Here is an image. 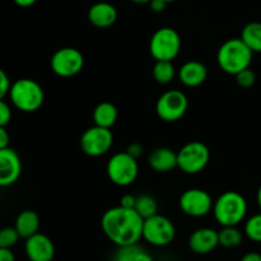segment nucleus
I'll return each instance as SVG.
<instances>
[{
	"instance_id": "9d476101",
	"label": "nucleus",
	"mask_w": 261,
	"mask_h": 261,
	"mask_svg": "<svg viewBox=\"0 0 261 261\" xmlns=\"http://www.w3.org/2000/svg\"><path fill=\"white\" fill-rule=\"evenodd\" d=\"M79 144L83 153L89 157H101L112 148L114 134L111 129L93 125L82 134Z\"/></svg>"
},
{
	"instance_id": "39448f33",
	"label": "nucleus",
	"mask_w": 261,
	"mask_h": 261,
	"mask_svg": "<svg viewBox=\"0 0 261 261\" xmlns=\"http://www.w3.org/2000/svg\"><path fill=\"white\" fill-rule=\"evenodd\" d=\"M106 171L112 184L125 188L137 180L139 175V165L137 158L132 157L127 152H121L110 158Z\"/></svg>"
},
{
	"instance_id": "9b49d317",
	"label": "nucleus",
	"mask_w": 261,
	"mask_h": 261,
	"mask_svg": "<svg viewBox=\"0 0 261 261\" xmlns=\"http://www.w3.org/2000/svg\"><path fill=\"white\" fill-rule=\"evenodd\" d=\"M50 66L56 75L70 78L82 71L84 66V56L75 47L59 48L51 58Z\"/></svg>"
},
{
	"instance_id": "2f4dec72",
	"label": "nucleus",
	"mask_w": 261,
	"mask_h": 261,
	"mask_svg": "<svg viewBox=\"0 0 261 261\" xmlns=\"http://www.w3.org/2000/svg\"><path fill=\"white\" fill-rule=\"evenodd\" d=\"M135 200H137V196L132 195V194H126V195L121 196V199H120V205L124 206V208H134Z\"/></svg>"
},
{
	"instance_id": "4468645a",
	"label": "nucleus",
	"mask_w": 261,
	"mask_h": 261,
	"mask_svg": "<svg viewBox=\"0 0 261 261\" xmlns=\"http://www.w3.org/2000/svg\"><path fill=\"white\" fill-rule=\"evenodd\" d=\"M20 172L22 162L18 153L9 147L0 149V188H7L17 182Z\"/></svg>"
},
{
	"instance_id": "f8f14e48",
	"label": "nucleus",
	"mask_w": 261,
	"mask_h": 261,
	"mask_svg": "<svg viewBox=\"0 0 261 261\" xmlns=\"http://www.w3.org/2000/svg\"><path fill=\"white\" fill-rule=\"evenodd\" d=\"M213 199L203 189H189L180 196L178 205L182 213L193 218H200L213 211Z\"/></svg>"
},
{
	"instance_id": "72a5a7b5",
	"label": "nucleus",
	"mask_w": 261,
	"mask_h": 261,
	"mask_svg": "<svg viewBox=\"0 0 261 261\" xmlns=\"http://www.w3.org/2000/svg\"><path fill=\"white\" fill-rule=\"evenodd\" d=\"M149 7L153 12L161 13L166 9V7H167V3H165L163 0H150Z\"/></svg>"
},
{
	"instance_id": "c85d7f7f",
	"label": "nucleus",
	"mask_w": 261,
	"mask_h": 261,
	"mask_svg": "<svg viewBox=\"0 0 261 261\" xmlns=\"http://www.w3.org/2000/svg\"><path fill=\"white\" fill-rule=\"evenodd\" d=\"M10 120H12V109L4 99H0V126H7Z\"/></svg>"
},
{
	"instance_id": "dca6fc26",
	"label": "nucleus",
	"mask_w": 261,
	"mask_h": 261,
	"mask_svg": "<svg viewBox=\"0 0 261 261\" xmlns=\"http://www.w3.org/2000/svg\"><path fill=\"white\" fill-rule=\"evenodd\" d=\"M177 76L185 87H199L208 78V69L201 61L190 60L180 66Z\"/></svg>"
},
{
	"instance_id": "e433bc0d",
	"label": "nucleus",
	"mask_w": 261,
	"mask_h": 261,
	"mask_svg": "<svg viewBox=\"0 0 261 261\" xmlns=\"http://www.w3.org/2000/svg\"><path fill=\"white\" fill-rule=\"evenodd\" d=\"M135 261H153V257L149 252H147L145 250L140 249L139 252H138V255H137V260Z\"/></svg>"
},
{
	"instance_id": "c9c22d12",
	"label": "nucleus",
	"mask_w": 261,
	"mask_h": 261,
	"mask_svg": "<svg viewBox=\"0 0 261 261\" xmlns=\"http://www.w3.org/2000/svg\"><path fill=\"white\" fill-rule=\"evenodd\" d=\"M240 261H261V252H247L241 257Z\"/></svg>"
},
{
	"instance_id": "a211bd4d",
	"label": "nucleus",
	"mask_w": 261,
	"mask_h": 261,
	"mask_svg": "<svg viewBox=\"0 0 261 261\" xmlns=\"http://www.w3.org/2000/svg\"><path fill=\"white\" fill-rule=\"evenodd\" d=\"M149 166L153 171L167 173L177 168V153L166 147H160L149 155Z\"/></svg>"
},
{
	"instance_id": "7c9ffc66",
	"label": "nucleus",
	"mask_w": 261,
	"mask_h": 261,
	"mask_svg": "<svg viewBox=\"0 0 261 261\" xmlns=\"http://www.w3.org/2000/svg\"><path fill=\"white\" fill-rule=\"evenodd\" d=\"M126 152L129 153V154L132 155V157L137 158V160H138V158H139L140 155L143 154L142 144H139V143H132V144H130L129 147H127Z\"/></svg>"
},
{
	"instance_id": "473e14b6",
	"label": "nucleus",
	"mask_w": 261,
	"mask_h": 261,
	"mask_svg": "<svg viewBox=\"0 0 261 261\" xmlns=\"http://www.w3.org/2000/svg\"><path fill=\"white\" fill-rule=\"evenodd\" d=\"M9 133L5 129V126H0V149H4V148L9 147Z\"/></svg>"
},
{
	"instance_id": "6e6552de",
	"label": "nucleus",
	"mask_w": 261,
	"mask_h": 261,
	"mask_svg": "<svg viewBox=\"0 0 261 261\" xmlns=\"http://www.w3.org/2000/svg\"><path fill=\"white\" fill-rule=\"evenodd\" d=\"M175 224L167 217L157 213L149 218L144 219L142 239H144L152 246H167L175 240Z\"/></svg>"
},
{
	"instance_id": "c756f323",
	"label": "nucleus",
	"mask_w": 261,
	"mask_h": 261,
	"mask_svg": "<svg viewBox=\"0 0 261 261\" xmlns=\"http://www.w3.org/2000/svg\"><path fill=\"white\" fill-rule=\"evenodd\" d=\"M10 86H12V83H10L9 76L5 73L4 69L0 68V99H4L8 96Z\"/></svg>"
},
{
	"instance_id": "5701e85b",
	"label": "nucleus",
	"mask_w": 261,
	"mask_h": 261,
	"mask_svg": "<svg viewBox=\"0 0 261 261\" xmlns=\"http://www.w3.org/2000/svg\"><path fill=\"white\" fill-rule=\"evenodd\" d=\"M219 245L226 249H236L244 241V234L237 228V226L223 227L218 231Z\"/></svg>"
},
{
	"instance_id": "bb28decb",
	"label": "nucleus",
	"mask_w": 261,
	"mask_h": 261,
	"mask_svg": "<svg viewBox=\"0 0 261 261\" xmlns=\"http://www.w3.org/2000/svg\"><path fill=\"white\" fill-rule=\"evenodd\" d=\"M140 247L137 245H127V246H119L111 261H135Z\"/></svg>"
},
{
	"instance_id": "aec40b11",
	"label": "nucleus",
	"mask_w": 261,
	"mask_h": 261,
	"mask_svg": "<svg viewBox=\"0 0 261 261\" xmlns=\"http://www.w3.org/2000/svg\"><path fill=\"white\" fill-rule=\"evenodd\" d=\"M117 117H119V111L111 102H101L93 110L94 125H98V126L111 129L116 124Z\"/></svg>"
},
{
	"instance_id": "423d86ee",
	"label": "nucleus",
	"mask_w": 261,
	"mask_h": 261,
	"mask_svg": "<svg viewBox=\"0 0 261 261\" xmlns=\"http://www.w3.org/2000/svg\"><path fill=\"white\" fill-rule=\"evenodd\" d=\"M181 37L172 27H162L153 33L149 42L150 55L155 61L170 60L177 58L181 50Z\"/></svg>"
},
{
	"instance_id": "0eeeda50",
	"label": "nucleus",
	"mask_w": 261,
	"mask_h": 261,
	"mask_svg": "<svg viewBox=\"0 0 261 261\" xmlns=\"http://www.w3.org/2000/svg\"><path fill=\"white\" fill-rule=\"evenodd\" d=\"M211 150L199 140L189 142L177 152V167L188 175H196L208 166Z\"/></svg>"
},
{
	"instance_id": "393cba45",
	"label": "nucleus",
	"mask_w": 261,
	"mask_h": 261,
	"mask_svg": "<svg viewBox=\"0 0 261 261\" xmlns=\"http://www.w3.org/2000/svg\"><path fill=\"white\" fill-rule=\"evenodd\" d=\"M245 234L251 241L261 244V213L247 219L245 224Z\"/></svg>"
},
{
	"instance_id": "ea45409f",
	"label": "nucleus",
	"mask_w": 261,
	"mask_h": 261,
	"mask_svg": "<svg viewBox=\"0 0 261 261\" xmlns=\"http://www.w3.org/2000/svg\"><path fill=\"white\" fill-rule=\"evenodd\" d=\"M257 204H259V208L261 211V186L259 188V190H257Z\"/></svg>"
},
{
	"instance_id": "58836bf2",
	"label": "nucleus",
	"mask_w": 261,
	"mask_h": 261,
	"mask_svg": "<svg viewBox=\"0 0 261 261\" xmlns=\"http://www.w3.org/2000/svg\"><path fill=\"white\" fill-rule=\"evenodd\" d=\"M130 2L135 3V4H149L150 0H130Z\"/></svg>"
},
{
	"instance_id": "b1692460",
	"label": "nucleus",
	"mask_w": 261,
	"mask_h": 261,
	"mask_svg": "<svg viewBox=\"0 0 261 261\" xmlns=\"http://www.w3.org/2000/svg\"><path fill=\"white\" fill-rule=\"evenodd\" d=\"M134 209L143 219H147L158 213V203L153 196L144 194V195L137 196Z\"/></svg>"
},
{
	"instance_id": "f03ea898",
	"label": "nucleus",
	"mask_w": 261,
	"mask_h": 261,
	"mask_svg": "<svg viewBox=\"0 0 261 261\" xmlns=\"http://www.w3.org/2000/svg\"><path fill=\"white\" fill-rule=\"evenodd\" d=\"M254 53L240 38H229L221 45L217 53L218 66L227 74L236 75L244 69L250 68Z\"/></svg>"
},
{
	"instance_id": "20e7f679",
	"label": "nucleus",
	"mask_w": 261,
	"mask_h": 261,
	"mask_svg": "<svg viewBox=\"0 0 261 261\" xmlns=\"http://www.w3.org/2000/svg\"><path fill=\"white\" fill-rule=\"evenodd\" d=\"M213 214L222 227L239 226L247 214V201L237 191H226L213 204Z\"/></svg>"
},
{
	"instance_id": "4c0bfd02",
	"label": "nucleus",
	"mask_w": 261,
	"mask_h": 261,
	"mask_svg": "<svg viewBox=\"0 0 261 261\" xmlns=\"http://www.w3.org/2000/svg\"><path fill=\"white\" fill-rule=\"evenodd\" d=\"M13 2H14L15 4L20 8H30V7H32V5L35 4L37 0H13Z\"/></svg>"
},
{
	"instance_id": "f257e3e1",
	"label": "nucleus",
	"mask_w": 261,
	"mask_h": 261,
	"mask_svg": "<svg viewBox=\"0 0 261 261\" xmlns=\"http://www.w3.org/2000/svg\"><path fill=\"white\" fill-rule=\"evenodd\" d=\"M144 219L134 208L114 206L103 213L101 227L105 236L119 246L137 245L143 234Z\"/></svg>"
},
{
	"instance_id": "a19ab883",
	"label": "nucleus",
	"mask_w": 261,
	"mask_h": 261,
	"mask_svg": "<svg viewBox=\"0 0 261 261\" xmlns=\"http://www.w3.org/2000/svg\"><path fill=\"white\" fill-rule=\"evenodd\" d=\"M163 2L167 3V4H168V3H173V2H176V0H163Z\"/></svg>"
},
{
	"instance_id": "ddd939ff",
	"label": "nucleus",
	"mask_w": 261,
	"mask_h": 261,
	"mask_svg": "<svg viewBox=\"0 0 261 261\" xmlns=\"http://www.w3.org/2000/svg\"><path fill=\"white\" fill-rule=\"evenodd\" d=\"M24 252L30 261H53L55 257V245L50 237L37 232L25 239Z\"/></svg>"
},
{
	"instance_id": "2eb2a0df",
	"label": "nucleus",
	"mask_w": 261,
	"mask_h": 261,
	"mask_svg": "<svg viewBox=\"0 0 261 261\" xmlns=\"http://www.w3.org/2000/svg\"><path fill=\"white\" fill-rule=\"evenodd\" d=\"M217 246H219L218 231L209 227L196 229L189 237V247L198 255L211 254L217 249Z\"/></svg>"
},
{
	"instance_id": "f3484780",
	"label": "nucleus",
	"mask_w": 261,
	"mask_h": 261,
	"mask_svg": "<svg viewBox=\"0 0 261 261\" xmlns=\"http://www.w3.org/2000/svg\"><path fill=\"white\" fill-rule=\"evenodd\" d=\"M88 20L97 28H109L117 20V10L112 4L99 2L88 10Z\"/></svg>"
},
{
	"instance_id": "6ab92c4d",
	"label": "nucleus",
	"mask_w": 261,
	"mask_h": 261,
	"mask_svg": "<svg viewBox=\"0 0 261 261\" xmlns=\"http://www.w3.org/2000/svg\"><path fill=\"white\" fill-rule=\"evenodd\" d=\"M15 229L19 233L20 239H28L37 233L40 228V217L35 211H23L18 214L14 223Z\"/></svg>"
},
{
	"instance_id": "4be33fe9",
	"label": "nucleus",
	"mask_w": 261,
	"mask_h": 261,
	"mask_svg": "<svg viewBox=\"0 0 261 261\" xmlns=\"http://www.w3.org/2000/svg\"><path fill=\"white\" fill-rule=\"evenodd\" d=\"M153 78L160 84H168L173 81L176 73L175 65L170 60H157L152 69Z\"/></svg>"
},
{
	"instance_id": "7ed1b4c3",
	"label": "nucleus",
	"mask_w": 261,
	"mask_h": 261,
	"mask_svg": "<svg viewBox=\"0 0 261 261\" xmlns=\"http://www.w3.org/2000/svg\"><path fill=\"white\" fill-rule=\"evenodd\" d=\"M8 96L15 109L27 114L40 110L45 101L42 87L30 78H20L12 83Z\"/></svg>"
},
{
	"instance_id": "cd10ccee",
	"label": "nucleus",
	"mask_w": 261,
	"mask_h": 261,
	"mask_svg": "<svg viewBox=\"0 0 261 261\" xmlns=\"http://www.w3.org/2000/svg\"><path fill=\"white\" fill-rule=\"evenodd\" d=\"M234 76H236L237 84L240 87H242V88H251L256 83V74L250 68L244 69V70L237 73Z\"/></svg>"
},
{
	"instance_id": "412c9836",
	"label": "nucleus",
	"mask_w": 261,
	"mask_h": 261,
	"mask_svg": "<svg viewBox=\"0 0 261 261\" xmlns=\"http://www.w3.org/2000/svg\"><path fill=\"white\" fill-rule=\"evenodd\" d=\"M241 40L252 53H261V22H251L242 28Z\"/></svg>"
},
{
	"instance_id": "a878e982",
	"label": "nucleus",
	"mask_w": 261,
	"mask_h": 261,
	"mask_svg": "<svg viewBox=\"0 0 261 261\" xmlns=\"http://www.w3.org/2000/svg\"><path fill=\"white\" fill-rule=\"evenodd\" d=\"M20 236L15 227H4L0 229V247L2 249H12L19 241Z\"/></svg>"
},
{
	"instance_id": "f704fd0d",
	"label": "nucleus",
	"mask_w": 261,
	"mask_h": 261,
	"mask_svg": "<svg viewBox=\"0 0 261 261\" xmlns=\"http://www.w3.org/2000/svg\"><path fill=\"white\" fill-rule=\"evenodd\" d=\"M0 261H15V256L12 249H2L0 247Z\"/></svg>"
},
{
	"instance_id": "1a4fd4ad",
	"label": "nucleus",
	"mask_w": 261,
	"mask_h": 261,
	"mask_svg": "<svg viewBox=\"0 0 261 261\" xmlns=\"http://www.w3.org/2000/svg\"><path fill=\"white\" fill-rule=\"evenodd\" d=\"M189 107V99L182 91L171 89L160 96L155 103L158 117L166 122H175L182 119Z\"/></svg>"
}]
</instances>
